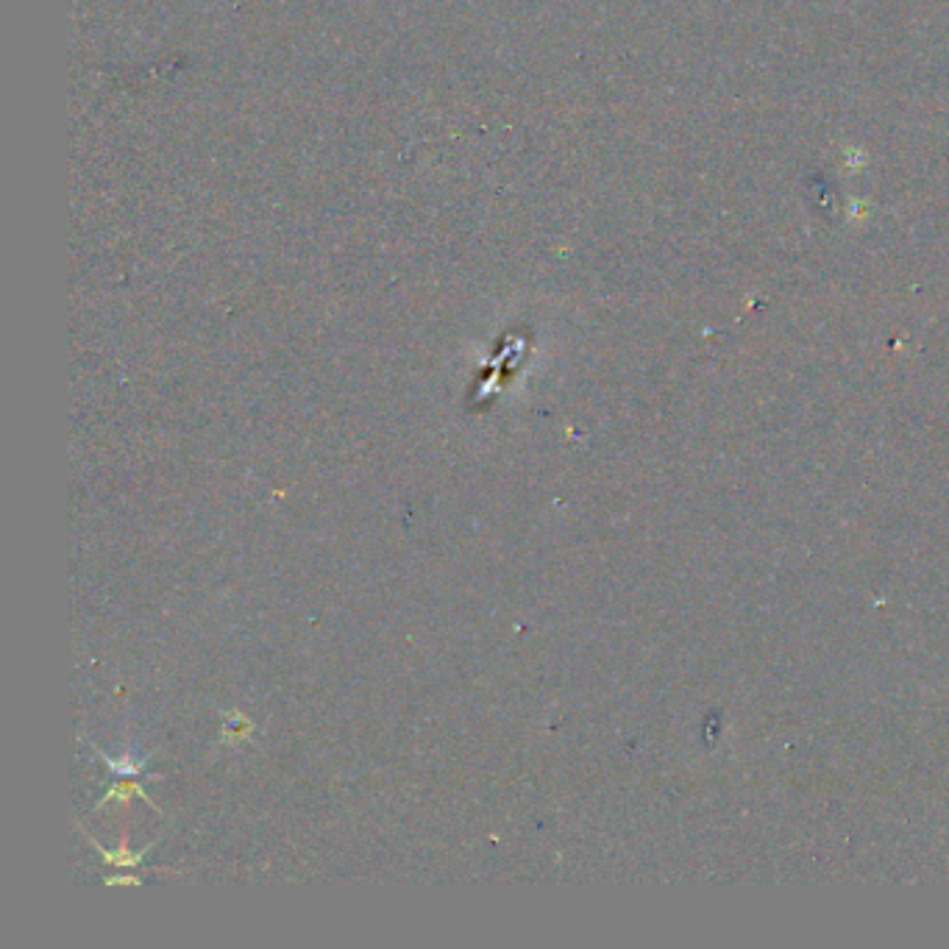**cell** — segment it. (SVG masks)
<instances>
[{"label": "cell", "instance_id": "cell-1", "mask_svg": "<svg viewBox=\"0 0 949 949\" xmlns=\"http://www.w3.org/2000/svg\"><path fill=\"white\" fill-rule=\"evenodd\" d=\"M87 838H90V835H87ZM90 844L98 849V852H101L103 863H110V867H120V869L140 867L142 855H145V849H140V852H129V849H126V847H120V849H115V852H110V849H103L95 838H90Z\"/></svg>", "mask_w": 949, "mask_h": 949}, {"label": "cell", "instance_id": "cell-2", "mask_svg": "<svg viewBox=\"0 0 949 949\" xmlns=\"http://www.w3.org/2000/svg\"><path fill=\"white\" fill-rule=\"evenodd\" d=\"M131 796H140V799H145V803L156 810L154 799H151V796L145 794V788L137 783H115L112 785V788L106 791V796H103L101 808H106V805H112V803H129Z\"/></svg>", "mask_w": 949, "mask_h": 949}, {"label": "cell", "instance_id": "cell-3", "mask_svg": "<svg viewBox=\"0 0 949 949\" xmlns=\"http://www.w3.org/2000/svg\"><path fill=\"white\" fill-rule=\"evenodd\" d=\"M98 755L106 760V766H110L112 774H140V769L145 766V760H134V757H120V760H117V757H110L106 752H101V749H98Z\"/></svg>", "mask_w": 949, "mask_h": 949}, {"label": "cell", "instance_id": "cell-4", "mask_svg": "<svg viewBox=\"0 0 949 949\" xmlns=\"http://www.w3.org/2000/svg\"><path fill=\"white\" fill-rule=\"evenodd\" d=\"M103 883L106 885H140V880L137 877H106Z\"/></svg>", "mask_w": 949, "mask_h": 949}]
</instances>
